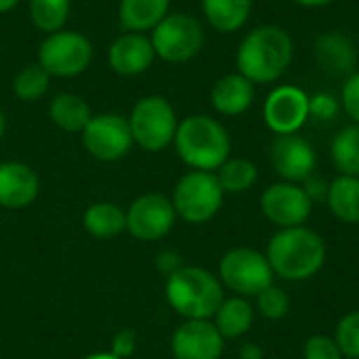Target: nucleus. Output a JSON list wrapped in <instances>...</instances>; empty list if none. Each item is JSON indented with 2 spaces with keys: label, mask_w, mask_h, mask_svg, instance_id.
<instances>
[{
  "label": "nucleus",
  "mask_w": 359,
  "mask_h": 359,
  "mask_svg": "<svg viewBox=\"0 0 359 359\" xmlns=\"http://www.w3.org/2000/svg\"><path fill=\"white\" fill-rule=\"evenodd\" d=\"M149 40L156 57L168 63H185L200 53L204 44V32L196 17L185 13H168L151 29Z\"/></svg>",
  "instance_id": "nucleus-7"
},
{
  "label": "nucleus",
  "mask_w": 359,
  "mask_h": 359,
  "mask_svg": "<svg viewBox=\"0 0 359 359\" xmlns=\"http://www.w3.org/2000/svg\"><path fill=\"white\" fill-rule=\"evenodd\" d=\"M17 2L19 0H0V13H8L11 8L17 6Z\"/></svg>",
  "instance_id": "nucleus-38"
},
{
  "label": "nucleus",
  "mask_w": 359,
  "mask_h": 359,
  "mask_svg": "<svg viewBox=\"0 0 359 359\" xmlns=\"http://www.w3.org/2000/svg\"><path fill=\"white\" fill-rule=\"evenodd\" d=\"M166 299L185 320H208L223 299L221 282L202 267H179L166 280Z\"/></svg>",
  "instance_id": "nucleus-4"
},
{
  "label": "nucleus",
  "mask_w": 359,
  "mask_h": 359,
  "mask_svg": "<svg viewBox=\"0 0 359 359\" xmlns=\"http://www.w3.org/2000/svg\"><path fill=\"white\" fill-rule=\"evenodd\" d=\"M84 229L101 240L114 238L126 229V212L111 202H97L84 212Z\"/></svg>",
  "instance_id": "nucleus-25"
},
{
  "label": "nucleus",
  "mask_w": 359,
  "mask_h": 359,
  "mask_svg": "<svg viewBox=\"0 0 359 359\" xmlns=\"http://www.w3.org/2000/svg\"><path fill=\"white\" fill-rule=\"evenodd\" d=\"M223 187L217 175L206 170H191L183 175L172 194V206L177 217L187 223L210 221L223 204Z\"/></svg>",
  "instance_id": "nucleus-6"
},
{
  "label": "nucleus",
  "mask_w": 359,
  "mask_h": 359,
  "mask_svg": "<svg viewBox=\"0 0 359 359\" xmlns=\"http://www.w3.org/2000/svg\"><path fill=\"white\" fill-rule=\"evenodd\" d=\"M82 143L86 151L101 162H116L124 158L135 143L128 118H122L118 114L93 116L82 130Z\"/></svg>",
  "instance_id": "nucleus-10"
},
{
  "label": "nucleus",
  "mask_w": 359,
  "mask_h": 359,
  "mask_svg": "<svg viewBox=\"0 0 359 359\" xmlns=\"http://www.w3.org/2000/svg\"><path fill=\"white\" fill-rule=\"evenodd\" d=\"M177 221L172 200L162 194H143L126 210V231L141 240L154 242L164 238Z\"/></svg>",
  "instance_id": "nucleus-11"
},
{
  "label": "nucleus",
  "mask_w": 359,
  "mask_h": 359,
  "mask_svg": "<svg viewBox=\"0 0 359 359\" xmlns=\"http://www.w3.org/2000/svg\"><path fill=\"white\" fill-rule=\"evenodd\" d=\"M50 84V74L40 63L25 65L13 80V93L21 101H38Z\"/></svg>",
  "instance_id": "nucleus-29"
},
{
  "label": "nucleus",
  "mask_w": 359,
  "mask_h": 359,
  "mask_svg": "<svg viewBox=\"0 0 359 359\" xmlns=\"http://www.w3.org/2000/svg\"><path fill=\"white\" fill-rule=\"evenodd\" d=\"M202 8L215 29L229 34L248 21L252 0H202Z\"/></svg>",
  "instance_id": "nucleus-23"
},
{
  "label": "nucleus",
  "mask_w": 359,
  "mask_h": 359,
  "mask_svg": "<svg viewBox=\"0 0 359 359\" xmlns=\"http://www.w3.org/2000/svg\"><path fill=\"white\" fill-rule=\"evenodd\" d=\"M135 349H137V334H135V330H128V328H126V330H120V332L114 337V341H111V351H109V353H114L116 358L126 359L135 353Z\"/></svg>",
  "instance_id": "nucleus-35"
},
{
  "label": "nucleus",
  "mask_w": 359,
  "mask_h": 359,
  "mask_svg": "<svg viewBox=\"0 0 359 359\" xmlns=\"http://www.w3.org/2000/svg\"><path fill=\"white\" fill-rule=\"evenodd\" d=\"M255 322V311L248 301L242 297H233L221 303L215 313V326L223 339H240L250 330Z\"/></svg>",
  "instance_id": "nucleus-24"
},
{
  "label": "nucleus",
  "mask_w": 359,
  "mask_h": 359,
  "mask_svg": "<svg viewBox=\"0 0 359 359\" xmlns=\"http://www.w3.org/2000/svg\"><path fill=\"white\" fill-rule=\"evenodd\" d=\"M343 105L349 118L359 124V72L349 76L345 86H343Z\"/></svg>",
  "instance_id": "nucleus-34"
},
{
  "label": "nucleus",
  "mask_w": 359,
  "mask_h": 359,
  "mask_svg": "<svg viewBox=\"0 0 359 359\" xmlns=\"http://www.w3.org/2000/svg\"><path fill=\"white\" fill-rule=\"evenodd\" d=\"M175 147L179 158L194 170H219L231 151V141L221 122L210 116H189L177 126Z\"/></svg>",
  "instance_id": "nucleus-3"
},
{
  "label": "nucleus",
  "mask_w": 359,
  "mask_h": 359,
  "mask_svg": "<svg viewBox=\"0 0 359 359\" xmlns=\"http://www.w3.org/2000/svg\"><path fill=\"white\" fill-rule=\"evenodd\" d=\"M311 198L297 183H273L261 196L263 215L278 227H299L311 217Z\"/></svg>",
  "instance_id": "nucleus-12"
},
{
  "label": "nucleus",
  "mask_w": 359,
  "mask_h": 359,
  "mask_svg": "<svg viewBox=\"0 0 359 359\" xmlns=\"http://www.w3.org/2000/svg\"><path fill=\"white\" fill-rule=\"evenodd\" d=\"M309 114H313L320 120H332L339 114V101L332 95L320 93L309 99Z\"/></svg>",
  "instance_id": "nucleus-33"
},
{
  "label": "nucleus",
  "mask_w": 359,
  "mask_h": 359,
  "mask_svg": "<svg viewBox=\"0 0 359 359\" xmlns=\"http://www.w3.org/2000/svg\"><path fill=\"white\" fill-rule=\"evenodd\" d=\"M93 61L90 40L72 29H59L48 34L38 48V63L59 78H72L82 74Z\"/></svg>",
  "instance_id": "nucleus-8"
},
{
  "label": "nucleus",
  "mask_w": 359,
  "mask_h": 359,
  "mask_svg": "<svg viewBox=\"0 0 359 359\" xmlns=\"http://www.w3.org/2000/svg\"><path fill=\"white\" fill-rule=\"evenodd\" d=\"M156 59L151 40L145 34L126 32L116 38L107 50L109 67L120 76H139L151 67Z\"/></svg>",
  "instance_id": "nucleus-16"
},
{
  "label": "nucleus",
  "mask_w": 359,
  "mask_h": 359,
  "mask_svg": "<svg viewBox=\"0 0 359 359\" xmlns=\"http://www.w3.org/2000/svg\"><path fill=\"white\" fill-rule=\"evenodd\" d=\"M257 177H259V170H257L255 162H250L246 158L227 160L219 168V175H217L225 194H242V191L250 189L255 185Z\"/></svg>",
  "instance_id": "nucleus-28"
},
{
  "label": "nucleus",
  "mask_w": 359,
  "mask_h": 359,
  "mask_svg": "<svg viewBox=\"0 0 359 359\" xmlns=\"http://www.w3.org/2000/svg\"><path fill=\"white\" fill-rule=\"evenodd\" d=\"M69 0H29V19L32 23L46 34L63 29L69 17Z\"/></svg>",
  "instance_id": "nucleus-27"
},
{
  "label": "nucleus",
  "mask_w": 359,
  "mask_h": 359,
  "mask_svg": "<svg viewBox=\"0 0 359 359\" xmlns=\"http://www.w3.org/2000/svg\"><path fill=\"white\" fill-rule=\"evenodd\" d=\"M294 2L301 4V6L318 8V6H326V4H330V2H334V0H294Z\"/></svg>",
  "instance_id": "nucleus-37"
},
{
  "label": "nucleus",
  "mask_w": 359,
  "mask_h": 359,
  "mask_svg": "<svg viewBox=\"0 0 359 359\" xmlns=\"http://www.w3.org/2000/svg\"><path fill=\"white\" fill-rule=\"evenodd\" d=\"M303 358L305 359H343V353L337 345L334 339L324 337V334H316L305 343L303 349Z\"/></svg>",
  "instance_id": "nucleus-32"
},
{
  "label": "nucleus",
  "mask_w": 359,
  "mask_h": 359,
  "mask_svg": "<svg viewBox=\"0 0 359 359\" xmlns=\"http://www.w3.org/2000/svg\"><path fill=\"white\" fill-rule=\"evenodd\" d=\"M263 116L276 135H294L309 118V97L297 86H278L269 93Z\"/></svg>",
  "instance_id": "nucleus-13"
},
{
  "label": "nucleus",
  "mask_w": 359,
  "mask_h": 359,
  "mask_svg": "<svg viewBox=\"0 0 359 359\" xmlns=\"http://www.w3.org/2000/svg\"><path fill=\"white\" fill-rule=\"evenodd\" d=\"M168 6L170 0H122L118 17L124 29L143 34L168 15Z\"/></svg>",
  "instance_id": "nucleus-20"
},
{
  "label": "nucleus",
  "mask_w": 359,
  "mask_h": 359,
  "mask_svg": "<svg viewBox=\"0 0 359 359\" xmlns=\"http://www.w3.org/2000/svg\"><path fill=\"white\" fill-rule=\"evenodd\" d=\"M221 282L240 297H257L273 284V269L265 255L252 248L229 250L219 265Z\"/></svg>",
  "instance_id": "nucleus-9"
},
{
  "label": "nucleus",
  "mask_w": 359,
  "mask_h": 359,
  "mask_svg": "<svg viewBox=\"0 0 359 359\" xmlns=\"http://www.w3.org/2000/svg\"><path fill=\"white\" fill-rule=\"evenodd\" d=\"M257 307L265 318L282 320L290 311V297L286 294V290L271 284L261 294H257Z\"/></svg>",
  "instance_id": "nucleus-31"
},
{
  "label": "nucleus",
  "mask_w": 359,
  "mask_h": 359,
  "mask_svg": "<svg viewBox=\"0 0 359 359\" xmlns=\"http://www.w3.org/2000/svg\"><path fill=\"white\" fill-rule=\"evenodd\" d=\"M84 359H120V358H116L114 353H93V355H86Z\"/></svg>",
  "instance_id": "nucleus-39"
},
{
  "label": "nucleus",
  "mask_w": 359,
  "mask_h": 359,
  "mask_svg": "<svg viewBox=\"0 0 359 359\" xmlns=\"http://www.w3.org/2000/svg\"><path fill=\"white\" fill-rule=\"evenodd\" d=\"M332 162L341 170V175L358 177L359 179V124H351L343 128L330 147Z\"/></svg>",
  "instance_id": "nucleus-26"
},
{
  "label": "nucleus",
  "mask_w": 359,
  "mask_h": 359,
  "mask_svg": "<svg viewBox=\"0 0 359 359\" xmlns=\"http://www.w3.org/2000/svg\"><path fill=\"white\" fill-rule=\"evenodd\" d=\"M225 339L208 320H187L172 334V355L177 359H221Z\"/></svg>",
  "instance_id": "nucleus-15"
},
{
  "label": "nucleus",
  "mask_w": 359,
  "mask_h": 359,
  "mask_svg": "<svg viewBox=\"0 0 359 359\" xmlns=\"http://www.w3.org/2000/svg\"><path fill=\"white\" fill-rule=\"evenodd\" d=\"M316 61L330 76L349 74L358 63L355 44L339 32H328L316 42Z\"/></svg>",
  "instance_id": "nucleus-19"
},
{
  "label": "nucleus",
  "mask_w": 359,
  "mask_h": 359,
  "mask_svg": "<svg viewBox=\"0 0 359 359\" xmlns=\"http://www.w3.org/2000/svg\"><path fill=\"white\" fill-rule=\"evenodd\" d=\"M4 128H6V118H4V111L0 109V137L4 135Z\"/></svg>",
  "instance_id": "nucleus-40"
},
{
  "label": "nucleus",
  "mask_w": 359,
  "mask_h": 359,
  "mask_svg": "<svg viewBox=\"0 0 359 359\" xmlns=\"http://www.w3.org/2000/svg\"><path fill=\"white\" fill-rule=\"evenodd\" d=\"M303 189L307 191V196L311 198V202H313V200H324V198L328 196V185H326L322 179L313 177V175L305 181V187H303Z\"/></svg>",
  "instance_id": "nucleus-36"
},
{
  "label": "nucleus",
  "mask_w": 359,
  "mask_h": 359,
  "mask_svg": "<svg viewBox=\"0 0 359 359\" xmlns=\"http://www.w3.org/2000/svg\"><path fill=\"white\" fill-rule=\"evenodd\" d=\"M212 107L225 116H240L244 114L255 101V84L238 74H227L219 78L210 90Z\"/></svg>",
  "instance_id": "nucleus-18"
},
{
  "label": "nucleus",
  "mask_w": 359,
  "mask_h": 359,
  "mask_svg": "<svg viewBox=\"0 0 359 359\" xmlns=\"http://www.w3.org/2000/svg\"><path fill=\"white\" fill-rule=\"evenodd\" d=\"M292 57L294 42L290 34L278 25H261L240 42L236 63L252 84H269L284 76Z\"/></svg>",
  "instance_id": "nucleus-1"
},
{
  "label": "nucleus",
  "mask_w": 359,
  "mask_h": 359,
  "mask_svg": "<svg viewBox=\"0 0 359 359\" xmlns=\"http://www.w3.org/2000/svg\"><path fill=\"white\" fill-rule=\"evenodd\" d=\"M48 116L55 122V126L65 130V133H82L93 118L90 105L74 93L57 95L50 101Z\"/></svg>",
  "instance_id": "nucleus-21"
},
{
  "label": "nucleus",
  "mask_w": 359,
  "mask_h": 359,
  "mask_svg": "<svg viewBox=\"0 0 359 359\" xmlns=\"http://www.w3.org/2000/svg\"><path fill=\"white\" fill-rule=\"evenodd\" d=\"M40 191V181L34 168L23 162H0V206L25 208Z\"/></svg>",
  "instance_id": "nucleus-17"
},
{
  "label": "nucleus",
  "mask_w": 359,
  "mask_h": 359,
  "mask_svg": "<svg viewBox=\"0 0 359 359\" xmlns=\"http://www.w3.org/2000/svg\"><path fill=\"white\" fill-rule=\"evenodd\" d=\"M269 160L286 183H305L316 170V149L297 133L278 135L271 143Z\"/></svg>",
  "instance_id": "nucleus-14"
},
{
  "label": "nucleus",
  "mask_w": 359,
  "mask_h": 359,
  "mask_svg": "<svg viewBox=\"0 0 359 359\" xmlns=\"http://www.w3.org/2000/svg\"><path fill=\"white\" fill-rule=\"evenodd\" d=\"M334 341H337L343 358L359 359V311L347 313L339 322Z\"/></svg>",
  "instance_id": "nucleus-30"
},
{
  "label": "nucleus",
  "mask_w": 359,
  "mask_h": 359,
  "mask_svg": "<svg viewBox=\"0 0 359 359\" xmlns=\"http://www.w3.org/2000/svg\"><path fill=\"white\" fill-rule=\"evenodd\" d=\"M128 126L133 141L145 151L166 149L177 135V114L175 107L162 95H149L135 103Z\"/></svg>",
  "instance_id": "nucleus-5"
},
{
  "label": "nucleus",
  "mask_w": 359,
  "mask_h": 359,
  "mask_svg": "<svg viewBox=\"0 0 359 359\" xmlns=\"http://www.w3.org/2000/svg\"><path fill=\"white\" fill-rule=\"evenodd\" d=\"M328 206L332 215L349 225L359 223V179L341 175L328 187Z\"/></svg>",
  "instance_id": "nucleus-22"
},
{
  "label": "nucleus",
  "mask_w": 359,
  "mask_h": 359,
  "mask_svg": "<svg viewBox=\"0 0 359 359\" xmlns=\"http://www.w3.org/2000/svg\"><path fill=\"white\" fill-rule=\"evenodd\" d=\"M267 261L273 273L288 282L313 278L326 261V242L305 225L280 229L267 246Z\"/></svg>",
  "instance_id": "nucleus-2"
}]
</instances>
